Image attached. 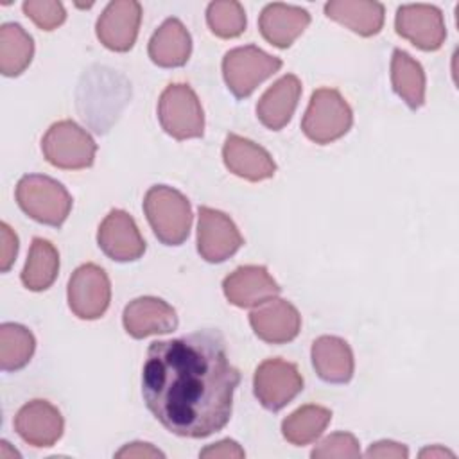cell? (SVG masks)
<instances>
[{
  "mask_svg": "<svg viewBox=\"0 0 459 459\" xmlns=\"http://www.w3.org/2000/svg\"><path fill=\"white\" fill-rule=\"evenodd\" d=\"M41 151L45 160L54 167L81 170L93 165L97 143L74 120H59L47 129L41 140Z\"/></svg>",
  "mask_w": 459,
  "mask_h": 459,
  "instance_id": "5b68a950",
  "label": "cell"
},
{
  "mask_svg": "<svg viewBox=\"0 0 459 459\" xmlns=\"http://www.w3.org/2000/svg\"><path fill=\"white\" fill-rule=\"evenodd\" d=\"M115 457H165V454L149 443L136 441V443H129L124 448H120L115 454Z\"/></svg>",
  "mask_w": 459,
  "mask_h": 459,
  "instance_id": "e575fe53",
  "label": "cell"
},
{
  "mask_svg": "<svg viewBox=\"0 0 459 459\" xmlns=\"http://www.w3.org/2000/svg\"><path fill=\"white\" fill-rule=\"evenodd\" d=\"M59 273V253L47 238L34 237L25 267L22 271V283L34 292L48 289Z\"/></svg>",
  "mask_w": 459,
  "mask_h": 459,
  "instance_id": "d4e9b609",
  "label": "cell"
},
{
  "mask_svg": "<svg viewBox=\"0 0 459 459\" xmlns=\"http://www.w3.org/2000/svg\"><path fill=\"white\" fill-rule=\"evenodd\" d=\"M314 459H326V457H359L360 446L353 434L350 432H335L326 436L319 441L314 450L310 452Z\"/></svg>",
  "mask_w": 459,
  "mask_h": 459,
  "instance_id": "4dcf8cb0",
  "label": "cell"
},
{
  "mask_svg": "<svg viewBox=\"0 0 459 459\" xmlns=\"http://www.w3.org/2000/svg\"><path fill=\"white\" fill-rule=\"evenodd\" d=\"M240 373L231 366L224 335L204 328L154 341L142 371V394L152 416L181 437H208L231 418Z\"/></svg>",
  "mask_w": 459,
  "mask_h": 459,
  "instance_id": "6da1fadb",
  "label": "cell"
},
{
  "mask_svg": "<svg viewBox=\"0 0 459 459\" xmlns=\"http://www.w3.org/2000/svg\"><path fill=\"white\" fill-rule=\"evenodd\" d=\"M143 212L161 244L181 246L188 238L192 206L179 190L167 185L151 186L143 197Z\"/></svg>",
  "mask_w": 459,
  "mask_h": 459,
  "instance_id": "7a4b0ae2",
  "label": "cell"
},
{
  "mask_svg": "<svg viewBox=\"0 0 459 459\" xmlns=\"http://www.w3.org/2000/svg\"><path fill=\"white\" fill-rule=\"evenodd\" d=\"M281 59L258 48L256 45L237 47L222 59V77L228 90L237 99L249 97L255 88L281 68Z\"/></svg>",
  "mask_w": 459,
  "mask_h": 459,
  "instance_id": "8992f818",
  "label": "cell"
},
{
  "mask_svg": "<svg viewBox=\"0 0 459 459\" xmlns=\"http://www.w3.org/2000/svg\"><path fill=\"white\" fill-rule=\"evenodd\" d=\"M445 455L454 457V452L445 450L441 446H430V448H425L420 452V457H445Z\"/></svg>",
  "mask_w": 459,
  "mask_h": 459,
  "instance_id": "d590c367",
  "label": "cell"
},
{
  "mask_svg": "<svg viewBox=\"0 0 459 459\" xmlns=\"http://www.w3.org/2000/svg\"><path fill=\"white\" fill-rule=\"evenodd\" d=\"M366 457H396V459H405V457H409V450L402 443L382 439V441L373 443L368 448Z\"/></svg>",
  "mask_w": 459,
  "mask_h": 459,
  "instance_id": "d6a6232c",
  "label": "cell"
},
{
  "mask_svg": "<svg viewBox=\"0 0 459 459\" xmlns=\"http://www.w3.org/2000/svg\"><path fill=\"white\" fill-rule=\"evenodd\" d=\"M394 29L398 36L427 52L441 48L446 38L443 14L430 4L400 5L394 18Z\"/></svg>",
  "mask_w": 459,
  "mask_h": 459,
  "instance_id": "8fae6325",
  "label": "cell"
},
{
  "mask_svg": "<svg viewBox=\"0 0 459 459\" xmlns=\"http://www.w3.org/2000/svg\"><path fill=\"white\" fill-rule=\"evenodd\" d=\"M244 244L235 222L224 212L199 206L197 251L210 264H221L233 256Z\"/></svg>",
  "mask_w": 459,
  "mask_h": 459,
  "instance_id": "30bf717a",
  "label": "cell"
},
{
  "mask_svg": "<svg viewBox=\"0 0 459 459\" xmlns=\"http://www.w3.org/2000/svg\"><path fill=\"white\" fill-rule=\"evenodd\" d=\"M68 307L79 319H99L109 307L111 283L97 264L79 265L68 280Z\"/></svg>",
  "mask_w": 459,
  "mask_h": 459,
  "instance_id": "9c48e42d",
  "label": "cell"
},
{
  "mask_svg": "<svg viewBox=\"0 0 459 459\" xmlns=\"http://www.w3.org/2000/svg\"><path fill=\"white\" fill-rule=\"evenodd\" d=\"M332 420V411L323 405H303L290 412L281 421V434L283 437L296 446L308 445L316 441L323 430L328 427Z\"/></svg>",
  "mask_w": 459,
  "mask_h": 459,
  "instance_id": "4316f807",
  "label": "cell"
},
{
  "mask_svg": "<svg viewBox=\"0 0 459 459\" xmlns=\"http://www.w3.org/2000/svg\"><path fill=\"white\" fill-rule=\"evenodd\" d=\"M353 124V111L335 88H317L301 120L308 140L319 145L332 143L344 136Z\"/></svg>",
  "mask_w": 459,
  "mask_h": 459,
  "instance_id": "277c9868",
  "label": "cell"
},
{
  "mask_svg": "<svg viewBox=\"0 0 459 459\" xmlns=\"http://www.w3.org/2000/svg\"><path fill=\"white\" fill-rule=\"evenodd\" d=\"M226 299L240 308L258 307L276 298L281 289L264 265H240L222 281Z\"/></svg>",
  "mask_w": 459,
  "mask_h": 459,
  "instance_id": "5bb4252c",
  "label": "cell"
},
{
  "mask_svg": "<svg viewBox=\"0 0 459 459\" xmlns=\"http://www.w3.org/2000/svg\"><path fill=\"white\" fill-rule=\"evenodd\" d=\"M310 23L307 9L290 4H267L258 18V29L265 41L278 48L290 47Z\"/></svg>",
  "mask_w": 459,
  "mask_h": 459,
  "instance_id": "d6986e66",
  "label": "cell"
},
{
  "mask_svg": "<svg viewBox=\"0 0 459 459\" xmlns=\"http://www.w3.org/2000/svg\"><path fill=\"white\" fill-rule=\"evenodd\" d=\"M158 120L176 140L199 138L204 133V113L195 91L183 82L169 84L158 100Z\"/></svg>",
  "mask_w": 459,
  "mask_h": 459,
  "instance_id": "52a82bcc",
  "label": "cell"
},
{
  "mask_svg": "<svg viewBox=\"0 0 459 459\" xmlns=\"http://www.w3.org/2000/svg\"><path fill=\"white\" fill-rule=\"evenodd\" d=\"M97 242L115 262H134L145 253V240L134 219L124 210H111L99 226Z\"/></svg>",
  "mask_w": 459,
  "mask_h": 459,
  "instance_id": "7c38bea8",
  "label": "cell"
},
{
  "mask_svg": "<svg viewBox=\"0 0 459 459\" xmlns=\"http://www.w3.org/2000/svg\"><path fill=\"white\" fill-rule=\"evenodd\" d=\"M312 366L317 377L328 384H346L353 377V351L335 335H321L312 342Z\"/></svg>",
  "mask_w": 459,
  "mask_h": 459,
  "instance_id": "44dd1931",
  "label": "cell"
},
{
  "mask_svg": "<svg viewBox=\"0 0 459 459\" xmlns=\"http://www.w3.org/2000/svg\"><path fill=\"white\" fill-rule=\"evenodd\" d=\"M23 13L41 29L54 30L66 20V11L61 2L54 0H27L23 2Z\"/></svg>",
  "mask_w": 459,
  "mask_h": 459,
  "instance_id": "f546056e",
  "label": "cell"
},
{
  "mask_svg": "<svg viewBox=\"0 0 459 459\" xmlns=\"http://www.w3.org/2000/svg\"><path fill=\"white\" fill-rule=\"evenodd\" d=\"M34 56V41L20 23L0 27V72L16 77L27 70Z\"/></svg>",
  "mask_w": 459,
  "mask_h": 459,
  "instance_id": "484cf974",
  "label": "cell"
},
{
  "mask_svg": "<svg viewBox=\"0 0 459 459\" xmlns=\"http://www.w3.org/2000/svg\"><path fill=\"white\" fill-rule=\"evenodd\" d=\"M222 160L230 172L247 181H264L274 176L276 163L258 143L230 133L222 145Z\"/></svg>",
  "mask_w": 459,
  "mask_h": 459,
  "instance_id": "ac0fdd59",
  "label": "cell"
},
{
  "mask_svg": "<svg viewBox=\"0 0 459 459\" xmlns=\"http://www.w3.org/2000/svg\"><path fill=\"white\" fill-rule=\"evenodd\" d=\"M301 97V81L294 74L280 77L273 86H269L260 100L256 102V117L271 131L283 129L298 106Z\"/></svg>",
  "mask_w": 459,
  "mask_h": 459,
  "instance_id": "ffe728a7",
  "label": "cell"
},
{
  "mask_svg": "<svg viewBox=\"0 0 459 459\" xmlns=\"http://www.w3.org/2000/svg\"><path fill=\"white\" fill-rule=\"evenodd\" d=\"M142 5L134 0H115L106 5L97 20L99 41L113 52H127L138 36Z\"/></svg>",
  "mask_w": 459,
  "mask_h": 459,
  "instance_id": "4fadbf2b",
  "label": "cell"
},
{
  "mask_svg": "<svg viewBox=\"0 0 459 459\" xmlns=\"http://www.w3.org/2000/svg\"><path fill=\"white\" fill-rule=\"evenodd\" d=\"M206 23L210 30L222 38H237L246 30V11L240 2L235 0H217L208 4L206 9Z\"/></svg>",
  "mask_w": 459,
  "mask_h": 459,
  "instance_id": "f1b7e54d",
  "label": "cell"
},
{
  "mask_svg": "<svg viewBox=\"0 0 459 459\" xmlns=\"http://www.w3.org/2000/svg\"><path fill=\"white\" fill-rule=\"evenodd\" d=\"M63 429L65 421L59 409L47 400H30L14 416V430L25 443L36 448H47L57 443Z\"/></svg>",
  "mask_w": 459,
  "mask_h": 459,
  "instance_id": "9a60e30c",
  "label": "cell"
},
{
  "mask_svg": "<svg viewBox=\"0 0 459 459\" xmlns=\"http://www.w3.org/2000/svg\"><path fill=\"white\" fill-rule=\"evenodd\" d=\"M253 391L264 409L276 412L303 391V377L296 364L267 359L255 369Z\"/></svg>",
  "mask_w": 459,
  "mask_h": 459,
  "instance_id": "ba28073f",
  "label": "cell"
},
{
  "mask_svg": "<svg viewBox=\"0 0 459 459\" xmlns=\"http://www.w3.org/2000/svg\"><path fill=\"white\" fill-rule=\"evenodd\" d=\"M149 57L161 68L183 66L192 52V38L178 18H167L149 39Z\"/></svg>",
  "mask_w": 459,
  "mask_h": 459,
  "instance_id": "7402d4cb",
  "label": "cell"
},
{
  "mask_svg": "<svg viewBox=\"0 0 459 459\" xmlns=\"http://www.w3.org/2000/svg\"><path fill=\"white\" fill-rule=\"evenodd\" d=\"M122 323L131 337L143 339L176 330L178 314L167 301L154 296H142L126 305Z\"/></svg>",
  "mask_w": 459,
  "mask_h": 459,
  "instance_id": "e0dca14e",
  "label": "cell"
},
{
  "mask_svg": "<svg viewBox=\"0 0 459 459\" xmlns=\"http://www.w3.org/2000/svg\"><path fill=\"white\" fill-rule=\"evenodd\" d=\"M36 350V339L29 328L18 323L0 326V368L18 371L29 364Z\"/></svg>",
  "mask_w": 459,
  "mask_h": 459,
  "instance_id": "83f0119b",
  "label": "cell"
},
{
  "mask_svg": "<svg viewBox=\"0 0 459 459\" xmlns=\"http://www.w3.org/2000/svg\"><path fill=\"white\" fill-rule=\"evenodd\" d=\"M18 206L36 222L59 228L72 210V195L50 176L25 174L16 185Z\"/></svg>",
  "mask_w": 459,
  "mask_h": 459,
  "instance_id": "3957f363",
  "label": "cell"
},
{
  "mask_svg": "<svg viewBox=\"0 0 459 459\" xmlns=\"http://www.w3.org/2000/svg\"><path fill=\"white\" fill-rule=\"evenodd\" d=\"M325 14L364 38L378 34L384 27V5L380 2L332 0L325 4Z\"/></svg>",
  "mask_w": 459,
  "mask_h": 459,
  "instance_id": "603a6c76",
  "label": "cell"
},
{
  "mask_svg": "<svg viewBox=\"0 0 459 459\" xmlns=\"http://www.w3.org/2000/svg\"><path fill=\"white\" fill-rule=\"evenodd\" d=\"M249 323L255 335L264 342L285 344L299 333L301 316L290 301L273 298L249 314Z\"/></svg>",
  "mask_w": 459,
  "mask_h": 459,
  "instance_id": "2e32d148",
  "label": "cell"
},
{
  "mask_svg": "<svg viewBox=\"0 0 459 459\" xmlns=\"http://www.w3.org/2000/svg\"><path fill=\"white\" fill-rule=\"evenodd\" d=\"M201 457L215 459V457H244L246 452L240 448V445L233 439H222L219 443L208 445L206 448L201 450Z\"/></svg>",
  "mask_w": 459,
  "mask_h": 459,
  "instance_id": "836d02e7",
  "label": "cell"
},
{
  "mask_svg": "<svg viewBox=\"0 0 459 459\" xmlns=\"http://www.w3.org/2000/svg\"><path fill=\"white\" fill-rule=\"evenodd\" d=\"M391 84L394 93L411 109H418L425 104V72L421 65L405 50H393Z\"/></svg>",
  "mask_w": 459,
  "mask_h": 459,
  "instance_id": "cb8c5ba5",
  "label": "cell"
},
{
  "mask_svg": "<svg viewBox=\"0 0 459 459\" xmlns=\"http://www.w3.org/2000/svg\"><path fill=\"white\" fill-rule=\"evenodd\" d=\"M18 255V237L7 222L0 224V271L7 273Z\"/></svg>",
  "mask_w": 459,
  "mask_h": 459,
  "instance_id": "1f68e13d",
  "label": "cell"
}]
</instances>
